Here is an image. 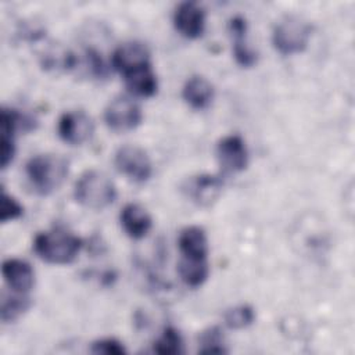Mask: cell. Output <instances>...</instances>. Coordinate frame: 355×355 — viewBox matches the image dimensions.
Segmentation results:
<instances>
[{"label":"cell","mask_w":355,"mask_h":355,"mask_svg":"<svg viewBox=\"0 0 355 355\" xmlns=\"http://www.w3.org/2000/svg\"><path fill=\"white\" fill-rule=\"evenodd\" d=\"M154 352L161 355H176L183 351V340L175 327H165L153 345Z\"/></svg>","instance_id":"obj_21"},{"label":"cell","mask_w":355,"mask_h":355,"mask_svg":"<svg viewBox=\"0 0 355 355\" xmlns=\"http://www.w3.org/2000/svg\"><path fill=\"white\" fill-rule=\"evenodd\" d=\"M114 162L121 173L137 183L148 180L153 172L147 153L137 146H123L118 148Z\"/></svg>","instance_id":"obj_6"},{"label":"cell","mask_w":355,"mask_h":355,"mask_svg":"<svg viewBox=\"0 0 355 355\" xmlns=\"http://www.w3.org/2000/svg\"><path fill=\"white\" fill-rule=\"evenodd\" d=\"M312 28L300 17H286L273 28L272 42L283 55L301 53L306 49Z\"/></svg>","instance_id":"obj_4"},{"label":"cell","mask_w":355,"mask_h":355,"mask_svg":"<svg viewBox=\"0 0 355 355\" xmlns=\"http://www.w3.org/2000/svg\"><path fill=\"white\" fill-rule=\"evenodd\" d=\"M216 158L225 172H240L248 164V151L239 135H229L216 144Z\"/></svg>","instance_id":"obj_8"},{"label":"cell","mask_w":355,"mask_h":355,"mask_svg":"<svg viewBox=\"0 0 355 355\" xmlns=\"http://www.w3.org/2000/svg\"><path fill=\"white\" fill-rule=\"evenodd\" d=\"M200 354H223L226 352L223 347V337L222 331L218 327H209L208 330L202 331L200 336Z\"/></svg>","instance_id":"obj_23"},{"label":"cell","mask_w":355,"mask_h":355,"mask_svg":"<svg viewBox=\"0 0 355 355\" xmlns=\"http://www.w3.org/2000/svg\"><path fill=\"white\" fill-rule=\"evenodd\" d=\"M82 245L83 241L80 237L60 227L42 232L33 240L35 252L43 261L54 265L72 262L78 257Z\"/></svg>","instance_id":"obj_1"},{"label":"cell","mask_w":355,"mask_h":355,"mask_svg":"<svg viewBox=\"0 0 355 355\" xmlns=\"http://www.w3.org/2000/svg\"><path fill=\"white\" fill-rule=\"evenodd\" d=\"M119 220L125 233L132 239H143L153 225L147 209L136 202H129L122 208Z\"/></svg>","instance_id":"obj_13"},{"label":"cell","mask_w":355,"mask_h":355,"mask_svg":"<svg viewBox=\"0 0 355 355\" xmlns=\"http://www.w3.org/2000/svg\"><path fill=\"white\" fill-rule=\"evenodd\" d=\"M40 62H42V67L46 69L68 71L76 67L78 60L73 53L57 46V47H50L47 51H44L40 55Z\"/></svg>","instance_id":"obj_19"},{"label":"cell","mask_w":355,"mask_h":355,"mask_svg":"<svg viewBox=\"0 0 355 355\" xmlns=\"http://www.w3.org/2000/svg\"><path fill=\"white\" fill-rule=\"evenodd\" d=\"M75 200L90 209H103L114 202L116 189L114 182L104 173L96 169L86 171L75 183Z\"/></svg>","instance_id":"obj_3"},{"label":"cell","mask_w":355,"mask_h":355,"mask_svg":"<svg viewBox=\"0 0 355 355\" xmlns=\"http://www.w3.org/2000/svg\"><path fill=\"white\" fill-rule=\"evenodd\" d=\"M229 32L233 36V57L236 62L244 68H250L257 62V53L245 40L247 22L241 15H234L229 21Z\"/></svg>","instance_id":"obj_14"},{"label":"cell","mask_w":355,"mask_h":355,"mask_svg":"<svg viewBox=\"0 0 355 355\" xmlns=\"http://www.w3.org/2000/svg\"><path fill=\"white\" fill-rule=\"evenodd\" d=\"M173 25L187 39L200 37L205 28V11L202 6L196 1L180 3L173 12Z\"/></svg>","instance_id":"obj_9"},{"label":"cell","mask_w":355,"mask_h":355,"mask_svg":"<svg viewBox=\"0 0 355 355\" xmlns=\"http://www.w3.org/2000/svg\"><path fill=\"white\" fill-rule=\"evenodd\" d=\"M255 319L254 309L250 305H239L225 312V323L230 329H244Z\"/></svg>","instance_id":"obj_22"},{"label":"cell","mask_w":355,"mask_h":355,"mask_svg":"<svg viewBox=\"0 0 355 355\" xmlns=\"http://www.w3.org/2000/svg\"><path fill=\"white\" fill-rule=\"evenodd\" d=\"M31 306V301L25 294H4L1 295V308H0V318L4 323L12 322L18 319L25 311Z\"/></svg>","instance_id":"obj_20"},{"label":"cell","mask_w":355,"mask_h":355,"mask_svg":"<svg viewBox=\"0 0 355 355\" xmlns=\"http://www.w3.org/2000/svg\"><path fill=\"white\" fill-rule=\"evenodd\" d=\"M90 351L93 354H105V355H122L126 352L123 344L116 338H101L92 344Z\"/></svg>","instance_id":"obj_25"},{"label":"cell","mask_w":355,"mask_h":355,"mask_svg":"<svg viewBox=\"0 0 355 355\" xmlns=\"http://www.w3.org/2000/svg\"><path fill=\"white\" fill-rule=\"evenodd\" d=\"M0 164H1V168L6 169L14 155H15V143H14V136H8V135H1L0 137Z\"/></svg>","instance_id":"obj_26"},{"label":"cell","mask_w":355,"mask_h":355,"mask_svg":"<svg viewBox=\"0 0 355 355\" xmlns=\"http://www.w3.org/2000/svg\"><path fill=\"white\" fill-rule=\"evenodd\" d=\"M24 214V207L4 190H1V201H0V220L7 223L10 220L18 219Z\"/></svg>","instance_id":"obj_24"},{"label":"cell","mask_w":355,"mask_h":355,"mask_svg":"<svg viewBox=\"0 0 355 355\" xmlns=\"http://www.w3.org/2000/svg\"><path fill=\"white\" fill-rule=\"evenodd\" d=\"M178 272L187 286L198 287L207 280L209 269L207 259H190L182 257L178 263Z\"/></svg>","instance_id":"obj_18"},{"label":"cell","mask_w":355,"mask_h":355,"mask_svg":"<svg viewBox=\"0 0 355 355\" xmlns=\"http://www.w3.org/2000/svg\"><path fill=\"white\" fill-rule=\"evenodd\" d=\"M223 182L219 176L202 173L189 180L187 194L197 205L209 207L219 198Z\"/></svg>","instance_id":"obj_12"},{"label":"cell","mask_w":355,"mask_h":355,"mask_svg":"<svg viewBox=\"0 0 355 355\" xmlns=\"http://www.w3.org/2000/svg\"><path fill=\"white\" fill-rule=\"evenodd\" d=\"M141 110L136 101L126 96L115 97L104 111L107 126L115 132H128L140 125Z\"/></svg>","instance_id":"obj_5"},{"label":"cell","mask_w":355,"mask_h":355,"mask_svg":"<svg viewBox=\"0 0 355 355\" xmlns=\"http://www.w3.org/2000/svg\"><path fill=\"white\" fill-rule=\"evenodd\" d=\"M183 100L194 110L207 108L214 98V86L200 75L190 76L182 90Z\"/></svg>","instance_id":"obj_16"},{"label":"cell","mask_w":355,"mask_h":355,"mask_svg":"<svg viewBox=\"0 0 355 355\" xmlns=\"http://www.w3.org/2000/svg\"><path fill=\"white\" fill-rule=\"evenodd\" d=\"M1 273L11 290L19 294H26L35 284V272L24 259L8 258L3 262Z\"/></svg>","instance_id":"obj_11"},{"label":"cell","mask_w":355,"mask_h":355,"mask_svg":"<svg viewBox=\"0 0 355 355\" xmlns=\"http://www.w3.org/2000/svg\"><path fill=\"white\" fill-rule=\"evenodd\" d=\"M68 161L58 154H37L25 166L26 176L39 194L57 190L68 175Z\"/></svg>","instance_id":"obj_2"},{"label":"cell","mask_w":355,"mask_h":355,"mask_svg":"<svg viewBox=\"0 0 355 355\" xmlns=\"http://www.w3.org/2000/svg\"><path fill=\"white\" fill-rule=\"evenodd\" d=\"M126 87L139 97H151L157 93L158 89V80L151 69V65L139 68L136 71H132L126 75H123Z\"/></svg>","instance_id":"obj_17"},{"label":"cell","mask_w":355,"mask_h":355,"mask_svg":"<svg viewBox=\"0 0 355 355\" xmlns=\"http://www.w3.org/2000/svg\"><path fill=\"white\" fill-rule=\"evenodd\" d=\"M111 64L115 71L126 75L139 68L151 65L150 50L144 43L140 42L123 43L112 53Z\"/></svg>","instance_id":"obj_10"},{"label":"cell","mask_w":355,"mask_h":355,"mask_svg":"<svg viewBox=\"0 0 355 355\" xmlns=\"http://www.w3.org/2000/svg\"><path fill=\"white\" fill-rule=\"evenodd\" d=\"M178 245L183 258L207 259L208 240L205 232L200 226L184 227L179 234Z\"/></svg>","instance_id":"obj_15"},{"label":"cell","mask_w":355,"mask_h":355,"mask_svg":"<svg viewBox=\"0 0 355 355\" xmlns=\"http://www.w3.org/2000/svg\"><path fill=\"white\" fill-rule=\"evenodd\" d=\"M94 130L92 118L85 111H68L58 119L60 137L72 146L87 141Z\"/></svg>","instance_id":"obj_7"}]
</instances>
